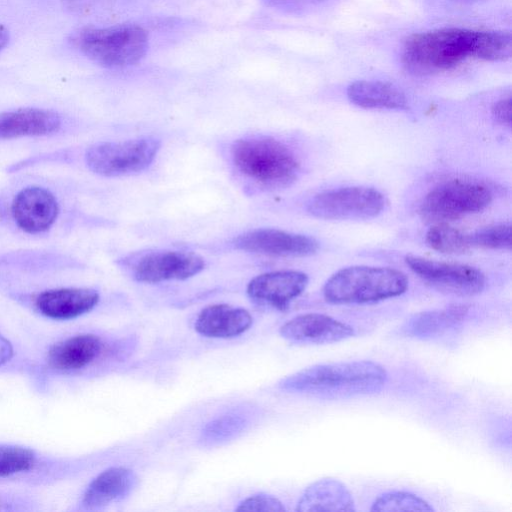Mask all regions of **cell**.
I'll return each instance as SVG.
<instances>
[{"label":"cell","instance_id":"obj_1","mask_svg":"<svg viewBox=\"0 0 512 512\" xmlns=\"http://www.w3.org/2000/svg\"><path fill=\"white\" fill-rule=\"evenodd\" d=\"M388 380L386 369L370 360L316 364L283 378L278 386L291 393L343 399L379 392Z\"/></svg>","mask_w":512,"mask_h":512},{"label":"cell","instance_id":"obj_2","mask_svg":"<svg viewBox=\"0 0 512 512\" xmlns=\"http://www.w3.org/2000/svg\"><path fill=\"white\" fill-rule=\"evenodd\" d=\"M86 466L80 456L54 453L30 445L0 441V484L48 488L76 478Z\"/></svg>","mask_w":512,"mask_h":512},{"label":"cell","instance_id":"obj_3","mask_svg":"<svg viewBox=\"0 0 512 512\" xmlns=\"http://www.w3.org/2000/svg\"><path fill=\"white\" fill-rule=\"evenodd\" d=\"M231 160L246 178L270 187L291 184L299 172V162L292 150L272 137H248L231 146Z\"/></svg>","mask_w":512,"mask_h":512},{"label":"cell","instance_id":"obj_4","mask_svg":"<svg viewBox=\"0 0 512 512\" xmlns=\"http://www.w3.org/2000/svg\"><path fill=\"white\" fill-rule=\"evenodd\" d=\"M477 31L442 28L409 37L403 47L402 60L415 73L442 72L472 57Z\"/></svg>","mask_w":512,"mask_h":512},{"label":"cell","instance_id":"obj_5","mask_svg":"<svg viewBox=\"0 0 512 512\" xmlns=\"http://www.w3.org/2000/svg\"><path fill=\"white\" fill-rule=\"evenodd\" d=\"M408 289L404 273L389 267L350 266L334 273L323 287L334 304L373 303L402 295Z\"/></svg>","mask_w":512,"mask_h":512},{"label":"cell","instance_id":"obj_6","mask_svg":"<svg viewBox=\"0 0 512 512\" xmlns=\"http://www.w3.org/2000/svg\"><path fill=\"white\" fill-rule=\"evenodd\" d=\"M8 296L47 325L74 323L93 312L100 302V294L96 289L79 286L12 290Z\"/></svg>","mask_w":512,"mask_h":512},{"label":"cell","instance_id":"obj_7","mask_svg":"<svg viewBox=\"0 0 512 512\" xmlns=\"http://www.w3.org/2000/svg\"><path fill=\"white\" fill-rule=\"evenodd\" d=\"M74 42L88 58L109 68L133 65L148 49L146 32L136 25L86 29L76 35Z\"/></svg>","mask_w":512,"mask_h":512},{"label":"cell","instance_id":"obj_8","mask_svg":"<svg viewBox=\"0 0 512 512\" xmlns=\"http://www.w3.org/2000/svg\"><path fill=\"white\" fill-rule=\"evenodd\" d=\"M492 200V190L486 184L455 179L430 190L421 202L420 213L429 222L444 223L480 212Z\"/></svg>","mask_w":512,"mask_h":512},{"label":"cell","instance_id":"obj_9","mask_svg":"<svg viewBox=\"0 0 512 512\" xmlns=\"http://www.w3.org/2000/svg\"><path fill=\"white\" fill-rule=\"evenodd\" d=\"M159 149L160 141L154 137L101 142L87 149L85 163L92 172L102 176L131 175L145 170Z\"/></svg>","mask_w":512,"mask_h":512},{"label":"cell","instance_id":"obj_10","mask_svg":"<svg viewBox=\"0 0 512 512\" xmlns=\"http://www.w3.org/2000/svg\"><path fill=\"white\" fill-rule=\"evenodd\" d=\"M384 206V196L378 190L353 186L316 194L308 202L307 211L320 219L361 220L376 217Z\"/></svg>","mask_w":512,"mask_h":512},{"label":"cell","instance_id":"obj_11","mask_svg":"<svg viewBox=\"0 0 512 512\" xmlns=\"http://www.w3.org/2000/svg\"><path fill=\"white\" fill-rule=\"evenodd\" d=\"M406 264L420 278L436 289L458 296H472L485 287V276L477 268L446 263L418 256H407Z\"/></svg>","mask_w":512,"mask_h":512},{"label":"cell","instance_id":"obj_12","mask_svg":"<svg viewBox=\"0 0 512 512\" xmlns=\"http://www.w3.org/2000/svg\"><path fill=\"white\" fill-rule=\"evenodd\" d=\"M205 266L199 255L185 251H156L141 256L133 266V277L143 283L190 278Z\"/></svg>","mask_w":512,"mask_h":512},{"label":"cell","instance_id":"obj_13","mask_svg":"<svg viewBox=\"0 0 512 512\" xmlns=\"http://www.w3.org/2000/svg\"><path fill=\"white\" fill-rule=\"evenodd\" d=\"M11 215L17 227L28 234L49 230L59 215L54 194L41 186H27L14 196Z\"/></svg>","mask_w":512,"mask_h":512},{"label":"cell","instance_id":"obj_14","mask_svg":"<svg viewBox=\"0 0 512 512\" xmlns=\"http://www.w3.org/2000/svg\"><path fill=\"white\" fill-rule=\"evenodd\" d=\"M137 482L134 472L123 466H112L93 477L78 496L73 511H99L123 500Z\"/></svg>","mask_w":512,"mask_h":512},{"label":"cell","instance_id":"obj_15","mask_svg":"<svg viewBox=\"0 0 512 512\" xmlns=\"http://www.w3.org/2000/svg\"><path fill=\"white\" fill-rule=\"evenodd\" d=\"M237 249L281 257H303L317 252L319 243L312 237L279 229L248 231L234 241Z\"/></svg>","mask_w":512,"mask_h":512},{"label":"cell","instance_id":"obj_16","mask_svg":"<svg viewBox=\"0 0 512 512\" xmlns=\"http://www.w3.org/2000/svg\"><path fill=\"white\" fill-rule=\"evenodd\" d=\"M280 335L297 344H330L355 335L354 328L329 315L306 313L295 316L284 323Z\"/></svg>","mask_w":512,"mask_h":512},{"label":"cell","instance_id":"obj_17","mask_svg":"<svg viewBox=\"0 0 512 512\" xmlns=\"http://www.w3.org/2000/svg\"><path fill=\"white\" fill-rule=\"evenodd\" d=\"M308 276L300 271L283 270L254 277L247 294L254 302L279 310L285 309L308 285Z\"/></svg>","mask_w":512,"mask_h":512},{"label":"cell","instance_id":"obj_18","mask_svg":"<svg viewBox=\"0 0 512 512\" xmlns=\"http://www.w3.org/2000/svg\"><path fill=\"white\" fill-rule=\"evenodd\" d=\"M61 117L52 110L20 108L0 114V140L45 136L61 128Z\"/></svg>","mask_w":512,"mask_h":512},{"label":"cell","instance_id":"obj_19","mask_svg":"<svg viewBox=\"0 0 512 512\" xmlns=\"http://www.w3.org/2000/svg\"><path fill=\"white\" fill-rule=\"evenodd\" d=\"M253 323L244 308L215 304L204 308L195 321V330L205 337L233 338L247 331Z\"/></svg>","mask_w":512,"mask_h":512},{"label":"cell","instance_id":"obj_20","mask_svg":"<svg viewBox=\"0 0 512 512\" xmlns=\"http://www.w3.org/2000/svg\"><path fill=\"white\" fill-rule=\"evenodd\" d=\"M296 511L354 512L355 502L344 483L324 477L311 483L301 495Z\"/></svg>","mask_w":512,"mask_h":512},{"label":"cell","instance_id":"obj_21","mask_svg":"<svg viewBox=\"0 0 512 512\" xmlns=\"http://www.w3.org/2000/svg\"><path fill=\"white\" fill-rule=\"evenodd\" d=\"M31 361L24 324H12L0 317V376L26 378Z\"/></svg>","mask_w":512,"mask_h":512},{"label":"cell","instance_id":"obj_22","mask_svg":"<svg viewBox=\"0 0 512 512\" xmlns=\"http://www.w3.org/2000/svg\"><path fill=\"white\" fill-rule=\"evenodd\" d=\"M468 313L466 305H451L437 310L417 313L401 327V332L408 337L431 339L439 337L459 325Z\"/></svg>","mask_w":512,"mask_h":512},{"label":"cell","instance_id":"obj_23","mask_svg":"<svg viewBox=\"0 0 512 512\" xmlns=\"http://www.w3.org/2000/svg\"><path fill=\"white\" fill-rule=\"evenodd\" d=\"M355 105L367 109H405L407 98L396 86L381 81H355L347 88Z\"/></svg>","mask_w":512,"mask_h":512},{"label":"cell","instance_id":"obj_24","mask_svg":"<svg viewBox=\"0 0 512 512\" xmlns=\"http://www.w3.org/2000/svg\"><path fill=\"white\" fill-rule=\"evenodd\" d=\"M251 422L247 409L230 410L210 422L201 431L200 441L204 445H216L226 442L244 432Z\"/></svg>","mask_w":512,"mask_h":512},{"label":"cell","instance_id":"obj_25","mask_svg":"<svg viewBox=\"0 0 512 512\" xmlns=\"http://www.w3.org/2000/svg\"><path fill=\"white\" fill-rule=\"evenodd\" d=\"M510 31H477L473 56L486 61H505L510 58Z\"/></svg>","mask_w":512,"mask_h":512},{"label":"cell","instance_id":"obj_26","mask_svg":"<svg viewBox=\"0 0 512 512\" xmlns=\"http://www.w3.org/2000/svg\"><path fill=\"white\" fill-rule=\"evenodd\" d=\"M49 510L46 502L35 490L0 484V511L44 512Z\"/></svg>","mask_w":512,"mask_h":512},{"label":"cell","instance_id":"obj_27","mask_svg":"<svg viewBox=\"0 0 512 512\" xmlns=\"http://www.w3.org/2000/svg\"><path fill=\"white\" fill-rule=\"evenodd\" d=\"M426 243L432 249L446 254H460L472 246L469 234L445 223H437L426 234Z\"/></svg>","mask_w":512,"mask_h":512},{"label":"cell","instance_id":"obj_28","mask_svg":"<svg viewBox=\"0 0 512 512\" xmlns=\"http://www.w3.org/2000/svg\"><path fill=\"white\" fill-rule=\"evenodd\" d=\"M371 511H419L433 512L434 508L423 498L410 492L391 491L379 495L372 503Z\"/></svg>","mask_w":512,"mask_h":512},{"label":"cell","instance_id":"obj_29","mask_svg":"<svg viewBox=\"0 0 512 512\" xmlns=\"http://www.w3.org/2000/svg\"><path fill=\"white\" fill-rule=\"evenodd\" d=\"M469 239L472 247L510 249L511 226L509 224H497L481 228L469 234Z\"/></svg>","mask_w":512,"mask_h":512},{"label":"cell","instance_id":"obj_30","mask_svg":"<svg viewBox=\"0 0 512 512\" xmlns=\"http://www.w3.org/2000/svg\"><path fill=\"white\" fill-rule=\"evenodd\" d=\"M235 510L283 512L285 511V507L278 498L269 494L258 493L244 499Z\"/></svg>","mask_w":512,"mask_h":512},{"label":"cell","instance_id":"obj_31","mask_svg":"<svg viewBox=\"0 0 512 512\" xmlns=\"http://www.w3.org/2000/svg\"><path fill=\"white\" fill-rule=\"evenodd\" d=\"M269 5L284 7L290 11H300L319 7L332 0H266Z\"/></svg>","mask_w":512,"mask_h":512},{"label":"cell","instance_id":"obj_32","mask_svg":"<svg viewBox=\"0 0 512 512\" xmlns=\"http://www.w3.org/2000/svg\"><path fill=\"white\" fill-rule=\"evenodd\" d=\"M492 115L501 124H511V98L501 99L492 107Z\"/></svg>","mask_w":512,"mask_h":512},{"label":"cell","instance_id":"obj_33","mask_svg":"<svg viewBox=\"0 0 512 512\" xmlns=\"http://www.w3.org/2000/svg\"><path fill=\"white\" fill-rule=\"evenodd\" d=\"M9 41V32L6 27L0 25V51L7 45Z\"/></svg>","mask_w":512,"mask_h":512},{"label":"cell","instance_id":"obj_34","mask_svg":"<svg viewBox=\"0 0 512 512\" xmlns=\"http://www.w3.org/2000/svg\"><path fill=\"white\" fill-rule=\"evenodd\" d=\"M450 1L468 4V3L480 2V1H483V0H450Z\"/></svg>","mask_w":512,"mask_h":512}]
</instances>
